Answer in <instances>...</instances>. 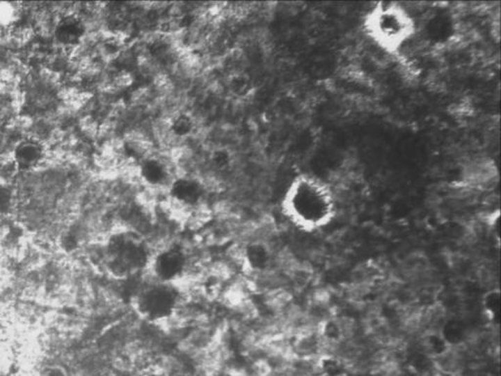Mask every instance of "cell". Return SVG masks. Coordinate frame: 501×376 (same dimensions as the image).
I'll return each instance as SVG.
<instances>
[{
	"label": "cell",
	"mask_w": 501,
	"mask_h": 376,
	"mask_svg": "<svg viewBox=\"0 0 501 376\" xmlns=\"http://www.w3.org/2000/svg\"><path fill=\"white\" fill-rule=\"evenodd\" d=\"M285 207L294 221L305 228H315L328 223L333 217L335 196L331 188L322 180L302 175L289 190Z\"/></svg>",
	"instance_id": "cell-1"
},
{
	"label": "cell",
	"mask_w": 501,
	"mask_h": 376,
	"mask_svg": "<svg viewBox=\"0 0 501 376\" xmlns=\"http://www.w3.org/2000/svg\"><path fill=\"white\" fill-rule=\"evenodd\" d=\"M363 30L383 52L397 54L415 36L416 23L401 4L378 3L366 14Z\"/></svg>",
	"instance_id": "cell-2"
},
{
	"label": "cell",
	"mask_w": 501,
	"mask_h": 376,
	"mask_svg": "<svg viewBox=\"0 0 501 376\" xmlns=\"http://www.w3.org/2000/svg\"><path fill=\"white\" fill-rule=\"evenodd\" d=\"M86 24L78 16L63 17L55 26V38L64 47H76L86 37Z\"/></svg>",
	"instance_id": "cell-3"
},
{
	"label": "cell",
	"mask_w": 501,
	"mask_h": 376,
	"mask_svg": "<svg viewBox=\"0 0 501 376\" xmlns=\"http://www.w3.org/2000/svg\"><path fill=\"white\" fill-rule=\"evenodd\" d=\"M45 147L35 139H25L17 144L13 157L17 167L22 171H29L40 165L45 158Z\"/></svg>",
	"instance_id": "cell-4"
},
{
	"label": "cell",
	"mask_w": 501,
	"mask_h": 376,
	"mask_svg": "<svg viewBox=\"0 0 501 376\" xmlns=\"http://www.w3.org/2000/svg\"><path fill=\"white\" fill-rule=\"evenodd\" d=\"M13 190L6 185L0 183V214L8 213L13 205Z\"/></svg>",
	"instance_id": "cell-5"
},
{
	"label": "cell",
	"mask_w": 501,
	"mask_h": 376,
	"mask_svg": "<svg viewBox=\"0 0 501 376\" xmlns=\"http://www.w3.org/2000/svg\"><path fill=\"white\" fill-rule=\"evenodd\" d=\"M42 376H69L67 370L62 366L52 365L48 366L42 371Z\"/></svg>",
	"instance_id": "cell-6"
},
{
	"label": "cell",
	"mask_w": 501,
	"mask_h": 376,
	"mask_svg": "<svg viewBox=\"0 0 501 376\" xmlns=\"http://www.w3.org/2000/svg\"><path fill=\"white\" fill-rule=\"evenodd\" d=\"M141 376H168L167 371L162 366H147L145 370L142 371Z\"/></svg>",
	"instance_id": "cell-7"
},
{
	"label": "cell",
	"mask_w": 501,
	"mask_h": 376,
	"mask_svg": "<svg viewBox=\"0 0 501 376\" xmlns=\"http://www.w3.org/2000/svg\"><path fill=\"white\" fill-rule=\"evenodd\" d=\"M60 244H61L62 249L66 251V252H72V251L76 249L77 246H78L77 240L70 235L65 236V237L63 238Z\"/></svg>",
	"instance_id": "cell-8"
},
{
	"label": "cell",
	"mask_w": 501,
	"mask_h": 376,
	"mask_svg": "<svg viewBox=\"0 0 501 376\" xmlns=\"http://www.w3.org/2000/svg\"><path fill=\"white\" fill-rule=\"evenodd\" d=\"M132 81H134V79H132V75L129 73L120 74L117 78L118 86H124V88L131 86Z\"/></svg>",
	"instance_id": "cell-9"
}]
</instances>
